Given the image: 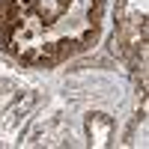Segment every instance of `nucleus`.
<instances>
[{
	"label": "nucleus",
	"instance_id": "nucleus-3",
	"mask_svg": "<svg viewBox=\"0 0 149 149\" xmlns=\"http://www.w3.org/2000/svg\"><path fill=\"white\" fill-rule=\"evenodd\" d=\"M110 134H113V119L107 113H86V137L95 146L110 143Z\"/></svg>",
	"mask_w": 149,
	"mask_h": 149
},
{
	"label": "nucleus",
	"instance_id": "nucleus-2",
	"mask_svg": "<svg viewBox=\"0 0 149 149\" xmlns=\"http://www.w3.org/2000/svg\"><path fill=\"white\" fill-rule=\"evenodd\" d=\"M113 45H119L122 57H140L146 48V0H116V24Z\"/></svg>",
	"mask_w": 149,
	"mask_h": 149
},
{
	"label": "nucleus",
	"instance_id": "nucleus-1",
	"mask_svg": "<svg viewBox=\"0 0 149 149\" xmlns=\"http://www.w3.org/2000/svg\"><path fill=\"white\" fill-rule=\"evenodd\" d=\"M107 0H0V54L54 72L102 42Z\"/></svg>",
	"mask_w": 149,
	"mask_h": 149
}]
</instances>
